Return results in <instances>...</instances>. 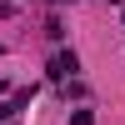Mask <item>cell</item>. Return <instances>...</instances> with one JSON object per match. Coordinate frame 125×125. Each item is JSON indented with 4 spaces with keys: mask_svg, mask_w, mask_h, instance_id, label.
I'll return each instance as SVG.
<instances>
[{
    "mask_svg": "<svg viewBox=\"0 0 125 125\" xmlns=\"http://www.w3.org/2000/svg\"><path fill=\"white\" fill-rule=\"evenodd\" d=\"M75 70H80V60H75V55H55L50 75H75Z\"/></svg>",
    "mask_w": 125,
    "mask_h": 125,
    "instance_id": "obj_1",
    "label": "cell"
},
{
    "mask_svg": "<svg viewBox=\"0 0 125 125\" xmlns=\"http://www.w3.org/2000/svg\"><path fill=\"white\" fill-rule=\"evenodd\" d=\"M70 125H95V115H90V110H75V115H70Z\"/></svg>",
    "mask_w": 125,
    "mask_h": 125,
    "instance_id": "obj_2",
    "label": "cell"
},
{
    "mask_svg": "<svg viewBox=\"0 0 125 125\" xmlns=\"http://www.w3.org/2000/svg\"><path fill=\"white\" fill-rule=\"evenodd\" d=\"M10 115H15V105H0V120H10Z\"/></svg>",
    "mask_w": 125,
    "mask_h": 125,
    "instance_id": "obj_3",
    "label": "cell"
},
{
    "mask_svg": "<svg viewBox=\"0 0 125 125\" xmlns=\"http://www.w3.org/2000/svg\"><path fill=\"white\" fill-rule=\"evenodd\" d=\"M110 5H120V0H110Z\"/></svg>",
    "mask_w": 125,
    "mask_h": 125,
    "instance_id": "obj_4",
    "label": "cell"
}]
</instances>
